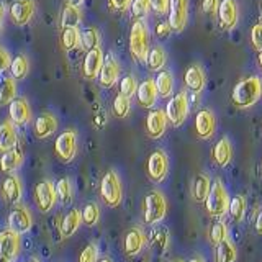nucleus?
Segmentation results:
<instances>
[{"mask_svg": "<svg viewBox=\"0 0 262 262\" xmlns=\"http://www.w3.org/2000/svg\"><path fill=\"white\" fill-rule=\"evenodd\" d=\"M56 129H57V120L53 117L51 113L39 115V117L36 118V121H35V133L41 139L51 136Z\"/></svg>", "mask_w": 262, "mask_h": 262, "instance_id": "24", "label": "nucleus"}, {"mask_svg": "<svg viewBox=\"0 0 262 262\" xmlns=\"http://www.w3.org/2000/svg\"><path fill=\"white\" fill-rule=\"evenodd\" d=\"M185 85L192 90V92H202L205 87V72L199 64H190L185 71Z\"/></svg>", "mask_w": 262, "mask_h": 262, "instance_id": "22", "label": "nucleus"}, {"mask_svg": "<svg viewBox=\"0 0 262 262\" xmlns=\"http://www.w3.org/2000/svg\"><path fill=\"white\" fill-rule=\"evenodd\" d=\"M210 243L213 246H218L220 243H223L225 239H228V228L223 221H216V223H213V226L210 228Z\"/></svg>", "mask_w": 262, "mask_h": 262, "instance_id": "40", "label": "nucleus"}, {"mask_svg": "<svg viewBox=\"0 0 262 262\" xmlns=\"http://www.w3.org/2000/svg\"><path fill=\"white\" fill-rule=\"evenodd\" d=\"M169 172V158L162 149H156L147 159V176L152 182H162Z\"/></svg>", "mask_w": 262, "mask_h": 262, "instance_id": "9", "label": "nucleus"}, {"mask_svg": "<svg viewBox=\"0 0 262 262\" xmlns=\"http://www.w3.org/2000/svg\"><path fill=\"white\" fill-rule=\"evenodd\" d=\"M167 62V54L161 46H156L149 51V56H147V64H149L151 71H162V68Z\"/></svg>", "mask_w": 262, "mask_h": 262, "instance_id": "35", "label": "nucleus"}, {"mask_svg": "<svg viewBox=\"0 0 262 262\" xmlns=\"http://www.w3.org/2000/svg\"><path fill=\"white\" fill-rule=\"evenodd\" d=\"M216 13L221 30L226 31L233 30L237 25V20H239V10H237L236 0H221Z\"/></svg>", "mask_w": 262, "mask_h": 262, "instance_id": "12", "label": "nucleus"}, {"mask_svg": "<svg viewBox=\"0 0 262 262\" xmlns=\"http://www.w3.org/2000/svg\"><path fill=\"white\" fill-rule=\"evenodd\" d=\"M16 144V131L13 126V121H4L0 125V151H10Z\"/></svg>", "mask_w": 262, "mask_h": 262, "instance_id": "25", "label": "nucleus"}, {"mask_svg": "<svg viewBox=\"0 0 262 262\" xmlns=\"http://www.w3.org/2000/svg\"><path fill=\"white\" fill-rule=\"evenodd\" d=\"M138 92V80L133 76H126L121 79V84H120V94L126 95V97H133Z\"/></svg>", "mask_w": 262, "mask_h": 262, "instance_id": "44", "label": "nucleus"}, {"mask_svg": "<svg viewBox=\"0 0 262 262\" xmlns=\"http://www.w3.org/2000/svg\"><path fill=\"white\" fill-rule=\"evenodd\" d=\"M2 192L5 195V199L10 202V203H18L21 199V184H20V179L10 176L4 180V185H2Z\"/></svg>", "mask_w": 262, "mask_h": 262, "instance_id": "27", "label": "nucleus"}, {"mask_svg": "<svg viewBox=\"0 0 262 262\" xmlns=\"http://www.w3.org/2000/svg\"><path fill=\"white\" fill-rule=\"evenodd\" d=\"M20 252V234L10 228L0 233V260L13 262Z\"/></svg>", "mask_w": 262, "mask_h": 262, "instance_id": "8", "label": "nucleus"}, {"mask_svg": "<svg viewBox=\"0 0 262 262\" xmlns=\"http://www.w3.org/2000/svg\"><path fill=\"white\" fill-rule=\"evenodd\" d=\"M129 51L138 62L147 61L149 56V30L143 20H136L129 30Z\"/></svg>", "mask_w": 262, "mask_h": 262, "instance_id": "2", "label": "nucleus"}, {"mask_svg": "<svg viewBox=\"0 0 262 262\" xmlns=\"http://www.w3.org/2000/svg\"><path fill=\"white\" fill-rule=\"evenodd\" d=\"M80 223H82V213L79 210H71L61 223V234L64 237H71L79 229Z\"/></svg>", "mask_w": 262, "mask_h": 262, "instance_id": "28", "label": "nucleus"}, {"mask_svg": "<svg viewBox=\"0 0 262 262\" xmlns=\"http://www.w3.org/2000/svg\"><path fill=\"white\" fill-rule=\"evenodd\" d=\"M188 110H190V105H188L187 92H179L177 95L170 98L166 106V115H167L169 123L174 128L182 126L184 121L188 117Z\"/></svg>", "mask_w": 262, "mask_h": 262, "instance_id": "6", "label": "nucleus"}, {"mask_svg": "<svg viewBox=\"0 0 262 262\" xmlns=\"http://www.w3.org/2000/svg\"><path fill=\"white\" fill-rule=\"evenodd\" d=\"M4 13H5V7L0 2V28H2V20H4Z\"/></svg>", "mask_w": 262, "mask_h": 262, "instance_id": "54", "label": "nucleus"}, {"mask_svg": "<svg viewBox=\"0 0 262 262\" xmlns=\"http://www.w3.org/2000/svg\"><path fill=\"white\" fill-rule=\"evenodd\" d=\"M144 244H146V236L139 228H131L125 236V243H123L125 252L128 256H136V254H139L144 248Z\"/></svg>", "mask_w": 262, "mask_h": 262, "instance_id": "21", "label": "nucleus"}, {"mask_svg": "<svg viewBox=\"0 0 262 262\" xmlns=\"http://www.w3.org/2000/svg\"><path fill=\"white\" fill-rule=\"evenodd\" d=\"M167 13L172 30L182 33L188 21V0H170Z\"/></svg>", "mask_w": 262, "mask_h": 262, "instance_id": "10", "label": "nucleus"}, {"mask_svg": "<svg viewBox=\"0 0 262 262\" xmlns=\"http://www.w3.org/2000/svg\"><path fill=\"white\" fill-rule=\"evenodd\" d=\"M12 59H10V56H8V53L5 51L4 48H0V74H2L8 66H10L12 62H10Z\"/></svg>", "mask_w": 262, "mask_h": 262, "instance_id": "51", "label": "nucleus"}, {"mask_svg": "<svg viewBox=\"0 0 262 262\" xmlns=\"http://www.w3.org/2000/svg\"><path fill=\"white\" fill-rule=\"evenodd\" d=\"M100 220V210H98V205L97 203H87L85 208L82 210V221L87 225V226H94L98 223Z\"/></svg>", "mask_w": 262, "mask_h": 262, "instance_id": "42", "label": "nucleus"}, {"mask_svg": "<svg viewBox=\"0 0 262 262\" xmlns=\"http://www.w3.org/2000/svg\"><path fill=\"white\" fill-rule=\"evenodd\" d=\"M211 190V180L207 174H199L193 180V185H192V195H193V200L195 202H205L207 196Z\"/></svg>", "mask_w": 262, "mask_h": 262, "instance_id": "26", "label": "nucleus"}, {"mask_svg": "<svg viewBox=\"0 0 262 262\" xmlns=\"http://www.w3.org/2000/svg\"><path fill=\"white\" fill-rule=\"evenodd\" d=\"M12 77L13 79H23L28 72V59L25 56H16L10 64Z\"/></svg>", "mask_w": 262, "mask_h": 262, "instance_id": "41", "label": "nucleus"}, {"mask_svg": "<svg viewBox=\"0 0 262 262\" xmlns=\"http://www.w3.org/2000/svg\"><path fill=\"white\" fill-rule=\"evenodd\" d=\"M129 8H131V15H133V18L143 20L144 16L149 15L151 5H149V0H133Z\"/></svg>", "mask_w": 262, "mask_h": 262, "instance_id": "43", "label": "nucleus"}, {"mask_svg": "<svg viewBox=\"0 0 262 262\" xmlns=\"http://www.w3.org/2000/svg\"><path fill=\"white\" fill-rule=\"evenodd\" d=\"M112 108H113L115 117H118V118H126V117H128V113H129V110H131L129 97L123 95V94H118L117 97H115Z\"/></svg>", "mask_w": 262, "mask_h": 262, "instance_id": "38", "label": "nucleus"}, {"mask_svg": "<svg viewBox=\"0 0 262 262\" xmlns=\"http://www.w3.org/2000/svg\"><path fill=\"white\" fill-rule=\"evenodd\" d=\"M213 159L220 167H226L233 159V146L228 138H221L213 147Z\"/></svg>", "mask_w": 262, "mask_h": 262, "instance_id": "23", "label": "nucleus"}, {"mask_svg": "<svg viewBox=\"0 0 262 262\" xmlns=\"http://www.w3.org/2000/svg\"><path fill=\"white\" fill-rule=\"evenodd\" d=\"M31 225H33V218L27 207H20L18 205V207H13V210L8 213V228L12 231L23 234L30 231Z\"/></svg>", "mask_w": 262, "mask_h": 262, "instance_id": "13", "label": "nucleus"}, {"mask_svg": "<svg viewBox=\"0 0 262 262\" xmlns=\"http://www.w3.org/2000/svg\"><path fill=\"white\" fill-rule=\"evenodd\" d=\"M236 256H237L236 248L229 239H225L223 243H220L216 246V254H215L216 262H234Z\"/></svg>", "mask_w": 262, "mask_h": 262, "instance_id": "33", "label": "nucleus"}, {"mask_svg": "<svg viewBox=\"0 0 262 262\" xmlns=\"http://www.w3.org/2000/svg\"><path fill=\"white\" fill-rule=\"evenodd\" d=\"M229 199L226 187L221 182V179H216L215 182L211 184V190L205 200V208H207L208 215L213 218H221L226 215V211L229 210Z\"/></svg>", "mask_w": 262, "mask_h": 262, "instance_id": "3", "label": "nucleus"}, {"mask_svg": "<svg viewBox=\"0 0 262 262\" xmlns=\"http://www.w3.org/2000/svg\"><path fill=\"white\" fill-rule=\"evenodd\" d=\"M144 221L147 225H158L166 218L167 200L162 192L151 190L144 199Z\"/></svg>", "mask_w": 262, "mask_h": 262, "instance_id": "4", "label": "nucleus"}, {"mask_svg": "<svg viewBox=\"0 0 262 262\" xmlns=\"http://www.w3.org/2000/svg\"><path fill=\"white\" fill-rule=\"evenodd\" d=\"M100 196L105 202L106 207L115 208L118 207L123 200V187L120 182V177L115 170L105 172L100 182Z\"/></svg>", "mask_w": 262, "mask_h": 262, "instance_id": "5", "label": "nucleus"}, {"mask_svg": "<svg viewBox=\"0 0 262 262\" xmlns=\"http://www.w3.org/2000/svg\"><path fill=\"white\" fill-rule=\"evenodd\" d=\"M229 216L234 221V223H241L246 213V199L243 195H236L229 202Z\"/></svg>", "mask_w": 262, "mask_h": 262, "instance_id": "34", "label": "nucleus"}, {"mask_svg": "<svg viewBox=\"0 0 262 262\" xmlns=\"http://www.w3.org/2000/svg\"><path fill=\"white\" fill-rule=\"evenodd\" d=\"M118 76H120L118 61L115 59L113 54H108V56L105 57V61H103L100 74H98V80H100V85L105 87V89L113 87L115 84H117Z\"/></svg>", "mask_w": 262, "mask_h": 262, "instance_id": "17", "label": "nucleus"}, {"mask_svg": "<svg viewBox=\"0 0 262 262\" xmlns=\"http://www.w3.org/2000/svg\"><path fill=\"white\" fill-rule=\"evenodd\" d=\"M216 129V117L210 110H200L195 117V131L200 139H210Z\"/></svg>", "mask_w": 262, "mask_h": 262, "instance_id": "14", "label": "nucleus"}, {"mask_svg": "<svg viewBox=\"0 0 262 262\" xmlns=\"http://www.w3.org/2000/svg\"><path fill=\"white\" fill-rule=\"evenodd\" d=\"M8 113L15 125H25L31 120V108L25 98H16L8 103Z\"/></svg>", "mask_w": 262, "mask_h": 262, "instance_id": "20", "label": "nucleus"}, {"mask_svg": "<svg viewBox=\"0 0 262 262\" xmlns=\"http://www.w3.org/2000/svg\"><path fill=\"white\" fill-rule=\"evenodd\" d=\"M260 95H262L260 77L249 76V77H244L234 85L231 92V100L237 108L246 110V108H251L254 103H257Z\"/></svg>", "mask_w": 262, "mask_h": 262, "instance_id": "1", "label": "nucleus"}, {"mask_svg": "<svg viewBox=\"0 0 262 262\" xmlns=\"http://www.w3.org/2000/svg\"><path fill=\"white\" fill-rule=\"evenodd\" d=\"M80 45L84 46L87 51L89 49H94V48H98L100 45V35H98V31L95 28H85L84 31L80 33Z\"/></svg>", "mask_w": 262, "mask_h": 262, "instance_id": "39", "label": "nucleus"}, {"mask_svg": "<svg viewBox=\"0 0 262 262\" xmlns=\"http://www.w3.org/2000/svg\"><path fill=\"white\" fill-rule=\"evenodd\" d=\"M257 66H259L260 71H262V51H259V54H257Z\"/></svg>", "mask_w": 262, "mask_h": 262, "instance_id": "55", "label": "nucleus"}, {"mask_svg": "<svg viewBox=\"0 0 262 262\" xmlns=\"http://www.w3.org/2000/svg\"><path fill=\"white\" fill-rule=\"evenodd\" d=\"M56 193H57V199L62 205H68L72 200V185H71V180L68 177L59 179L56 184Z\"/></svg>", "mask_w": 262, "mask_h": 262, "instance_id": "37", "label": "nucleus"}, {"mask_svg": "<svg viewBox=\"0 0 262 262\" xmlns=\"http://www.w3.org/2000/svg\"><path fill=\"white\" fill-rule=\"evenodd\" d=\"M251 43L256 51H262V21L256 23L251 28Z\"/></svg>", "mask_w": 262, "mask_h": 262, "instance_id": "45", "label": "nucleus"}, {"mask_svg": "<svg viewBox=\"0 0 262 262\" xmlns=\"http://www.w3.org/2000/svg\"><path fill=\"white\" fill-rule=\"evenodd\" d=\"M23 161V156L18 149H10V151H5L2 159H0V169L4 172H13L15 169L20 167V164Z\"/></svg>", "mask_w": 262, "mask_h": 262, "instance_id": "30", "label": "nucleus"}, {"mask_svg": "<svg viewBox=\"0 0 262 262\" xmlns=\"http://www.w3.org/2000/svg\"><path fill=\"white\" fill-rule=\"evenodd\" d=\"M103 53L100 48H94V49H89L87 54H85V59L84 64H82V74H84L85 79H95L98 77L100 74V69L103 66Z\"/></svg>", "mask_w": 262, "mask_h": 262, "instance_id": "15", "label": "nucleus"}, {"mask_svg": "<svg viewBox=\"0 0 262 262\" xmlns=\"http://www.w3.org/2000/svg\"><path fill=\"white\" fill-rule=\"evenodd\" d=\"M66 2H68L69 5H74V7H80L84 0H66Z\"/></svg>", "mask_w": 262, "mask_h": 262, "instance_id": "53", "label": "nucleus"}, {"mask_svg": "<svg viewBox=\"0 0 262 262\" xmlns=\"http://www.w3.org/2000/svg\"><path fill=\"white\" fill-rule=\"evenodd\" d=\"M256 233L257 234H262V208H260V211H259V215H257V218H256Z\"/></svg>", "mask_w": 262, "mask_h": 262, "instance_id": "52", "label": "nucleus"}, {"mask_svg": "<svg viewBox=\"0 0 262 262\" xmlns=\"http://www.w3.org/2000/svg\"><path fill=\"white\" fill-rule=\"evenodd\" d=\"M136 97H138V103L141 105L143 108H152L159 97L158 87H156V80L149 77L144 79L141 84L138 85Z\"/></svg>", "mask_w": 262, "mask_h": 262, "instance_id": "18", "label": "nucleus"}, {"mask_svg": "<svg viewBox=\"0 0 262 262\" xmlns=\"http://www.w3.org/2000/svg\"><path fill=\"white\" fill-rule=\"evenodd\" d=\"M169 4L170 0H149V5L158 15H164L169 12Z\"/></svg>", "mask_w": 262, "mask_h": 262, "instance_id": "47", "label": "nucleus"}, {"mask_svg": "<svg viewBox=\"0 0 262 262\" xmlns=\"http://www.w3.org/2000/svg\"><path fill=\"white\" fill-rule=\"evenodd\" d=\"M30 262H38V260H30Z\"/></svg>", "mask_w": 262, "mask_h": 262, "instance_id": "59", "label": "nucleus"}, {"mask_svg": "<svg viewBox=\"0 0 262 262\" xmlns=\"http://www.w3.org/2000/svg\"><path fill=\"white\" fill-rule=\"evenodd\" d=\"M172 33V27L169 21H161L158 27H156V35L159 38H167Z\"/></svg>", "mask_w": 262, "mask_h": 262, "instance_id": "49", "label": "nucleus"}, {"mask_svg": "<svg viewBox=\"0 0 262 262\" xmlns=\"http://www.w3.org/2000/svg\"><path fill=\"white\" fill-rule=\"evenodd\" d=\"M61 41H62L64 49H68V51L76 49L80 45V33H79V30L77 28H62Z\"/></svg>", "mask_w": 262, "mask_h": 262, "instance_id": "36", "label": "nucleus"}, {"mask_svg": "<svg viewBox=\"0 0 262 262\" xmlns=\"http://www.w3.org/2000/svg\"><path fill=\"white\" fill-rule=\"evenodd\" d=\"M97 259H98L97 246L95 244H89V246H85V249L82 251L79 262H97Z\"/></svg>", "mask_w": 262, "mask_h": 262, "instance_id": "46", "label": "nucleus"}, {"mask_svg": "<svg viewBox=\"0 0 262 262\" xmlns=\"http://www.w3.org/2000/svg\"><path fill=\"white\" fill-rule=\"evenodd\" d=\"M16 95V85L13 77H0V105L10 103Z\"/></svg>", "mask_w": 262, "mask_h": 262, "instance_id": "32", "label": "nucleus"}, {"mask_svg": "<svg viewBox=\"0 0 262 262\" xmlns=\"http://www.w3.org/2000/svg\"><path fill=\"white\" fill-rule=\"evenodd\" d=\"M260 12H262V4H260Z\"/></svg>", "mask_w": 262, "mask_h": 262, "instance_id": "60", "label": "nucleus"}, {"mask_svg": "<svg viewBox=\"0 0 262 262\" xmlns=\"http://www.w3.org/2000/svg\"><path fill=\"white\" fill-rule=\"evenodd\" d=\"M82 20V15L79 12V7H74V5H66L62 15H61V25L62 28H77L80 25Z\"/></svg>", "mask_w": 262, "mask_h": 262, "instance_id": "31", "label": "nucleus"}, {"mask_svg": "<svg viewBox=\"0 0 262 262\" xmlns=\"http://www.w3.org/2000/svg\"><path fill=\"white\" fill-rule=\"evenodd\" d=\"M131 2H133V0H110V5H112V8H115V10L125 12L126 8L131 7Z\"/></svg>", "mask_w": 262, "mask_h": 262, "instance_id": "50", "label": "nucleus"}, {"mask_svg": "<svg viewBox=\"0 0 262 262\" xmlns=\"http://www.w3.org/2000/svg\"><path fill=\"white\" fill-rule=\"evenodd\" d=\"M220 0H202V10L207 15H215L218 12Z\"/></svg>", "mask_w": 262, "mask_h": 262, "instance_id": "48", "label": "nucleus"}, {"mask_svg": "<svg viewBox=\"0 0 262 262\" xmlns=\"http://www.w3.org/2000/svg\"><path fill=\"white\" fill-rule=\"evenodd\" d=\"M100 262H112V260H110V259H102Z\"/></svg>", "mask_w": 262, "mask_h": 262, "instance_id": "57", "label": "nucleus"}, {"mask_svg": "<svg viewBox=\"0 0 262 262\" xmlns=\"http://www.w3.org/2000/svg\"><path fill=\"white\" fill-rule=\"evenodd\" d=\"M54 151L57 154V158L64 162H71L76 158L77 152V133L74 129H66L57 136Z\"/></svg>", "mask_w": 262, "mask_h": 262, "instance_id": "7", "label": "nucleus"}, {"mask_svg": "<svg viewBox=\"0 0 262 262\" xmlns=\"http://www.w3.org/2000/svg\"><path fill=\"white\" fill-rule=\"evenodd\" d=\"M35 13L33 0H15L10 5V16L15 25H27Z\"/></svg>", "mask_w": 262, "mask_h": 262, "instance_id": "19", "label": "nucleus"}, {"mask_svg": "<svg viewBox=\"0 0 262 262\" xmlns=\"http://www.w3.org/2000/svg\"><path fill=\"white\" fill-rule=\"evenodd\" d=\"M156 80V87H158V92L162 98L170 97L172 90H174V76L167 71H159Z\"/></svg>", "mask_w": 262, "mask_h": 262, "instance_id": "29", "label": "nucleus"}, {"mask_svg": "<svg viewBox=\"0 0 262 262\" xmlns=\"http://www.w3.org/2000/svg\"><path fill=\"white\" fill-rule=\"evenodd\" d=\"M260 89H262V76H260Z\"/></svg>", "mask_w": 262, "mask_h": 262, "instance_id": "58", "label": "nucleus"}, {"mask_svg": "<svg viewBox=\"0 0 262 262\" xmlns=\"http://www.w3.org/2000/svg\"><path fill=\"white\" fill-rule=\"evenodd\" d=\"M167 115L164 110H152L146 120V133L152 139H159L167 128Z\"/></svg>", "mask_w": 262, "mask_h": 262, "instance_id": "16", "label": "nucleus"}, {"mask_svg": "<svg viewBox=\"0 0 262 262\" xmlns=\"http://www.w3.org/2000/svg\"><path fill=\"white\" fill-rule=\"evenodd\" d=\"M190 262H203V260H202L200 257H195V259H192Z\"/></svg>", "mask_w": 262, "mask_h": 262, "instance_id": "56", "label": "nucleus"}, {"mask_svg": "<svg viewBox=\"0 0 262 262\" xmlns=\"http://www.w3.org/2000/svg\"><path fill=\"white\" fill-rule=\"evenodd\" d=\"M56 199H57V193H56V185H53V182L43 180V182H39L36 185L35 200H36L38 208L43 213H48L49 210H53Z\"/></svg>", "mask_w": 262, "mask_h": 262, "instance_id": "11", "label": "nucleus"}, {"mask_svg": "<svg viewBox=\"0 0 262 262\" xmlns=\"http://www.w3.org/2000/svg\"><path fill=\"white\" fill-rule=\"evenodd\" d=\"M177 262H182V260H177Z\"/></svg>", "mask_w": 262, "mask_h": 262, "instance_id": "61", "label": "nucleus"}]
</instances>
